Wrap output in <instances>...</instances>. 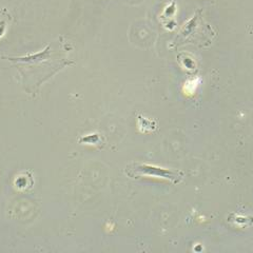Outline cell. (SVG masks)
<instances>
[{"mask_svg": "<svg viewBox=\"0 0 253 253\" xmlns=\"http://www.w3.org/2000/svg\"><path fill=\"white\" fill-rule=\"evenodd\" d=\"M126 174L131 177H140V176H153L157 178H164L172 181L173 184H178L183 179L184 174L180 171L169 170L164 168L154 167L150 165H142V164H134L130 167L126 169Z\"/></svg>", "mask_w": 253, "mask_h": 253, "instance_id": "cell-1", "label": "cell"}, {"mask_svg": "<svg viewBox=\"0 0 253 253\" xmlns=\"http://www.w3.org/2000/svg\"><path fill=\"white\" fill-rule=\"evenodd\" d=\"M98 140V135H96V134H94V135H90L89 137H84L83 139V141H90V142H93V144H95Z\"/></svg>", "mask_w": 253, "mask_h": 253, "instance_id": "cell-2", "label": "cell"}]
</instances>
